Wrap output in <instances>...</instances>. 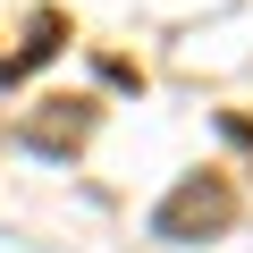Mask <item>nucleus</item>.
Instances as JSON below:
<instances>
[{"label":"nucleus","instance_id":"f257e3e1","mask_svg":"<svg viewBox=\"0 0 253 253\" xmlns=\"http://www.w3.org/2000/svg\"><path fill=\"white\" fill-rule=\"evenodd\" d=\"M228 219H236V194H228L219 177H194V186H177V194L161 203V219H152V228H161L169 245H186V236H219Z\"/></svg>","mask_w":253,"mask_h":253}]
</instances>
